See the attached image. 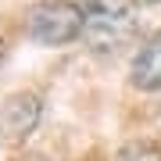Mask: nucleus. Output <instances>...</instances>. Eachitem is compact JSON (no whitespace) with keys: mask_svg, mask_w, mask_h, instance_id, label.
<instances>
[{"mask_svg":"<svg viewBox=\"0 0 161 161\" xmlns=\"http://www.w3.org/2000/svg\"><path fill=\"white\" fill-rule=\"evenodd\" d=\"M82 40L97 54H115L136 32L132 0H82Z\"/></svg>","mask_w":161,"mask_h":161,"instance_id":"nucleus-1","label":"nucleus"},{"mask_svg":"<svg viewBox=\"0 0 161 161\" xmlns=\"http://www.w3.org/2000/svg\"><path fill=\"white\" fill-rule=\"evenodd\" d=\"M25 29L43 47H64L82 36V7L72 0H36L25 14Z\"/></svg>","mask_w":161,"mask_h":161,"instance_id":"nucleus-2","label":"nucleus"},{"mask_svg":"<svg viewBox=\"0 0 161 161\" xmlns=\"http://www.w3.org/2000/svg\"><path fill=\"white\" fill-rule=\"evenodd\" d=\"M40 122V97L36 93H14L0 108V140L4 143H22L32 136Z\"/></svg>","mask_w":161,"mask_h":161,"instance_id":"nucleus-3","label":"nucleus"},{"mask_svg":"<svg viewBox=\"0 0 161 161\" xmlns=\"http://www.w3.org/2000/svg\"><path fill=\"white\" fill-rule=\"evenodd\" d=\"M132 82L140 90H161V32L143 43V50L132 61Z\"/></svg>","mask_w":161,"mask_h":161,"instance_id":"nucleus-4","label":"nucleus"},{"mask_svg":"<svg viewBox=\"0 0 161 161\" xmlns=\"http://www.w3.org/2000/svg\"><path fill=\"white\" fill-rule=\"evenodd\" d=\"M118 161H161V147L150 140H132L118 150Z\"/></svg>","mask_w":161,"mask_h":161,"instance_id":"nucleus-5","label":"nucleus"},{"mask_svg":"<svg viewBox=\"0 0 161 161\" xmlns=\"http://www.w3.org/2000/svg\"><path fill=\"white\" fill-rule=\"evenodd\" d=\"M0 58H4V40H0Z\"/></svg>","mask_w":161,"mask_h":161,"instance_id":"nucleus-6","label":"nucleus"},{"mask_svg":"<svg viewBox=\"0 0 161 161\" xmlns=\"http://www.w3.org/2000/svg\"><path fill=\"white\" fill-rule=\"evenodd\" d=\"M147 4H161V0H147Z\"/></svg>","mask_w":161,"mask_h":161,"instance_id":"nucleus-7","label":"nucleus"}]
</instances>
